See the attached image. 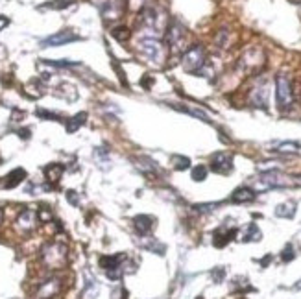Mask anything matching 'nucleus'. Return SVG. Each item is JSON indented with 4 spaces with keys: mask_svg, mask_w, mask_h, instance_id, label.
Returning <instances> with one entry per match:
<instances>
[{
    "mask_svg": "<svg viewBox=\"0 0 301 299\" xmlns=\"http://www.w3.org/2000/svg\"><path fill=\"white\" fill-rule=\"evenodd\" d=\"M262 233L259 231V227H257L255 224H249L248 229H246V233H244V240L249 242V240H261Z\"/></svg>",
    "mask_w": 301,
    "mask_h": 299,
    "instance_id": "nucleus-21",
    "label": "nucleus"
},
{
    "mask_svg": "<svg viewBox=\"0 0 301 299\" xmlns=\"http://www.w3.org/2000/svg\"><path fill=\"white\" fill-rule=\"evenodd\" d=\"M37 218H39V213H37V211L24 209L19 215V218H17V229H19L20 233H30V231H33L35 225H37Z\"/></svg>",
    "mask_w": 301,
    "mask_h": 299,
    "instance_id": "nucleus-8",
    "label": "nucleus"
},
{
    "mask_svg": "<svg viewBox=\"0 0 301 299\" xmlns=\"http://www.w3.org/2000/svg\"><path fill=\"white\" fill-rule=\"evenodd\" d=\"M166 43L170 46L172 54H185L189 43V30L179 20H172L166 28Z\"/></svg>",
    "mask_w": 301,
    "mask_h": 299,
    "instance_id": "nucleus-1",
    "label": "nucleus"
},
{
    "mask_svg": "<svg viewBox=\"0 0 301 299\" xmlns=\"http://www.w3.org/2000/svg\"><path fill=\"white\" fill-rule=\"evenodd\" d=\"M249 102L255 107H268V83L262 81L261 85H257L255 89L249 94Z\"/></svg>",
    "mask_w": 301,
    "mask_h": 299,
    "instance_id": "nucleus-11",
    "label": "nucleus"
},
{
    "mask_svg": "<svg viewBox=\"0 0 301 299\" xmlns=\"http://www.w3.org/2000/svg\"><path fill=\"white\" fill-rule=\"evenodd\" d=\"M111 35L115 37V39H118V41H128L130 39V30L126 26H117V28H113V32H111Z\"/></svg>",
    "mask_w": 301,
    "mask_h": 299,
    "instance_id": "nucleus-22",
    "label": "nucleus"
},
{
    "mask_svg": "<svg viewBox=\"0 0 301 299\" xmlns=\"http://www.w3.org/2000/svg\"><path fill=\"white\" fill-rule=\"evenodd\" d=\"M63 166L58 163H52V164H48L45 168V176L48 181H52V183H58L59 181V177H61V174H63Z\"/></svg>",
    "mask_w": 301,
    "mask_h": 299,
    "instance_id": "nucleus-14",
    "label": "nucleus"
},
{
    "mask_svg": "<svg viewBox=\"0 0 301 299\" xmlns=\"http://www.w3.org/2000/svg\"><path fill=\"white\" fill-rule=\"evenodd\" d=\"M24 177H26V172H24L22 168L13 170V172L6 177V187H7V189H13V187H17V185H19Z\"/></svg>",
    "mask_w": 301,
    "mask_h": 299,
    "instance_id": "nucleus-16",
    "label": "nucleus"
},
{
    "mask_svg": "<svg viewBox=\"0 0 301 299\" xmlns=\"http://www.w3.org/2000/svg\"><path fill=\"white\" fill-rule=\"evenodd\" d=\"M298 150H300V144L298 143H281L275 146L277 153H298Z\"/></svg>",
    "mask_w": 301,
    "mask_h": 299,
    "instance_id": "nucleus-20",
    "label": "nucleus"
},
{
    "mask_svg": "<svg viewBox=\"0 0 301 299\" xmlns=\"http://www.w3.org/2000/svg\"><path fill=\"white\" fill-rule=\"evenodd\" d=\"M7 24H9V19H7V17H4V15H0V32H2Z\"/></svg>",
    "mask_w": 301,
    "mask_h": 299,
    "instance_id": "nucleus-28",
    "label": "nucleus"
},
{
    "mask_svg": "<svg viewBox=\"0 0 301 299\" xmlns=\"http://www.w3.org/2000/svg\"><path fill=\"white\" fill-rule=\"evenodd\" d=\"M43 260L50 270H59L67 262V247L59 242H54L43 249Z\"/></svg>",
    "mask_w": 301,
    "mask_h": 299,
    "instance_id": "nucleus-6",
    "label": "nucleus"
},
{
    "mask_svg": "<svg viewBox=\"0 0 301 299\" xmlns=\"http://www.w3.org/2000/svg\"><path fill=\"white\" fill-rule=\"evenodd\" d=\"M139 48H141V52H143V56L150 63H153V65H163L164 59H166V50H164L163 43L159 39H143L141 43H139Z\"/></svg>",
    "mask_w": 301,
    "mask_h": 299,
    "instance_id": "nucleus-5",
    "label": "nucleus"
},
{
    "mask_svg": "<svg viewBox=\"0 0 301 299\" xmlns=\"http://www.w3.org/2000/svg\"><path fill=\"white\" fill-rule=\"evenodd\" d=\"M205 177H207V168H205V166L200 164V166H194V168H192V179H194V181H203Z\"/></svg>",
    "mask_w": 301,
    "mask_h": 299,
    "instance_id": "nucleus-23",
    "label": "nucleus"
},
{
    "mask_svg": "<svg viewBox=\"0 0 301 299\" xmlns=\"http://www.w3.org/2000/svg\"><path fill=\"white\" fill-rule=\"evenodd\" d=\"M153 227L150 216H137L135 218V229H137L139 234H148Z\"/></svg>",
    "mask_w": 301,
    "mask_h": 299,
    "instance_id": "nucleus-15",
    "label": "nucleus"
},
{
    "mask_svg": "<svg viewBox=\"0 0 301 299\" xmlns=\"http://www.w3.org/2000/svg\"><path fill=\"white\" fill-rule=\"evenodd\" d=\"M275 98H277V105L281 111H287L294 104V91H292V83L287 74H279L275 79Z\"/></svg>",
    "mask_w": 301,
    "mask_h": 299,
    "instance_id": "nucleus-4",
    "label": "nucleus"
},
{
    "mask_svg": "<svg viewBox=\"0 0 301 299\" xmlns=\"http://www.w3.org/2000/svg\"><path fill=\"white\" fill-rule=\"evenodd\" d=\"M78 39H79L78 35L72 32H58V33H54V35H50V37H46L41 45L45 46V48H48V46L67 45V43H72V41H78Z\"/></svg>",
    "mask_w": 301,
    "mask_h": 299,
    "instance_id": "nucleus-10",
    "label": "nucleus"
},
{
    "mask_svg": "<svg viewBox=\"0 0 301 299\" xmlns=\"http://www.w3.org/2000/svg\"><path fill=\"white\" fill-rule=\"evenodd\" d=\"M290 185H296V181L292 177L281 174L279 170H270L257 177V190L281 189V187H290Z\"/></svg>",
    "mask_w": 301,
    "mask_h": 299,
    "instance_id": "nucleus-3",
    "label": "nucleus"
},
{
    "mask_svg": "<svg viewBox=\"0 0 301 299\" xmlns=\"http://www.w3.org/2000/svg\"><path fill=\"white\" fill-rule=\"evenodd\" d=\"M294 181H296V185H301V177H296Z\"/></svg>",
    "mask_w": 301,
    "mask_h": 299,
    "instance_id": "nucleus-29",
    "label": "nucleus"
},
{
    "mask_svg": "<svg viewBox=\"0 0 301 299\" xmlns=\"http://www.w3.org/2000/svg\"><path fill=\"white\" fill-rule=\"evenodd\" d=\"M296 215V203H283L275 209V216H281V218H292Z\"/></svg>",
    "mask_w": 301,
    "mask_h": 299,
    "instance_id": "nucleus-19",
    "label": "nucleus"
},
{
    "mask_svg": "<svg viewBox=\"0 0 301 299\" xmlns=\"http://www.w3.org/2000/svg\"><path fill=\"white\" fill-rule=\"evenodd\" d=\"M255 190L249 189V187H240V189H236L231 196V202L235 203H249L255 200Z\"/></svg>",
    "mask_w": 301,
    "mask_h": 299,
    "instance_id": "nucleus-13",
    "label": "nucleus"
},
{
    "mask_svg": "<svg viewBox=\"0 0 301 299\" xmlns=\"http://www.w3.org/2000/svg\"><path fill=\"white\" fill-rule=\"evenodd\" d=\"M37 117H43V118H54V120H58V115H54V113H46V111H37Z\"/></svg>",
    "mask_w": 301,
    "mask_h": 299,
    "instance_id": "nucleus-27",
    "label": "nucleus"
},
{
    "mask_svg": "<svg viewBox=\"0 0 301 299\" xmlns=\"http://www.w3.org/2000/svg\"><path fill=\"white\" fill-rule=\"evenodd\" d=\"M48 65L52 67H76L78 63H74V61H67V59H59V61H46Z\"/></svg>",
    "mask_w": 301,
    "mask_h": 299,
    "instance_id": "nucleus-26",
    "label": "nucleus"
},
{
    "mask_svg": "<svg viewBox=\"0 0 301 299\" xmlns=\"http://www.w3.org/2000/svg\"><path fill=\"white\" fill-rule=\"evenodd\" d=\"M2 218H4V213H2V211H0V224H2Z\"/></svg>",
    "mask_w": 301,
    "mask_h": 299,
    "instance_id": "nucleus-30",
    "label": "nucleus"
},
{
    "mask_svg": "<svg viewBox=\"0 0 301 299\" xmlns=\"http://www.w3.org/2000/svg\"><path fill=\"white\" fill-rule=\"evenodd\" d=\"M172 163H176L174 166H176L177 170H185V168H189V157H179V155H174L172 157Z\"/></svg>",
    "mask_w": 301,
    "mask_h": 299,
    "instance_id": "nucleus-24",
    "label": "nucleus"
},
{
    "mask_svg": "<svg viewBox=\"0 0 301 299\" xmlns=\"http://www.w3.org/2000/svg\"><path fill=\"white\" fill-rule=\"evenodd\" d=\"M72 0H54L52 4H46L45 7H52V9H61V7H67L71 6Z\"/></svg>",
    "mask_w": 301,
    "mask_h": 299,
    "instance_id": "nucleus-25",
    "label": "nucleus"
},
{
    "mask_svg": "<svg viewBox=\"0 0 301 299\" xmlns=\"http://www.w3.org/2000/svg\"><path fill=\"white\" fill-rule=\"evenodd\" d=\"M59 288H61V285H59V279L52 277V279L45 281V283L39 286L37 298H39V299H50V298H54V296L59 292Z\"/></svg>",
    "mask_w": 301,
    "mask_h": 299,
    "instance_id": "nucleus-12",
    "label": "nucleus"
},
{
    "mask_svg": "<svg viewBox=\"0 0 301 299\" xmlns=\"http://www.w3.org/2000/svg\"><path fill=\"white\" fill-rule=\"evenodd\" d=\"M100 11L104 15V19H120V15L124 13L126 2L124 0H102L98 4Z\"/></svg>",
    "mask_w": 301,
    "mask_h": 299,
    "instance_id": "nucleus-7",
    "label": "nucleus"
},
{
    "mask_svg": "<svg viewBox=\"0 0 301 299\" xmlns=\"http://www.w3.org/2000/svg\"><path fill=\"white\" fill-rule=\"evenodd\" d=\"M183 71L190 72V74H202L205 65H207V59H205V50L202 45L190 46L189 50L183 54Z\"/></svg>",
    "mask_w": 301,
    "mask_h": 299,
    "instance_id": "nucleus-2",
    "label": "nucleus"
},
{
    "mask_svg": "<svg viewBox=\"0 0 301 299\" xmlns=\"http://www.w3.org/2000/svg\"><path fill=\"white\" fill-rule=\"evenodd\" d=\"M235 229H229V231H224V229H220V231H216L215 233V244L218 247H222V246H226L227 242L235 236Z\"/></svg>",
    "mask_w": 301,
    "mask_h": 299,
    "instance_id": "nucleus-17",
    "label": "nucleus"
},
{
    "mask_svg": "<svg viewBox=\"0 0 301 299\" xmlns=\"http://www.w3.org/2000/svg\"><path fill=\"white\" fill-rule=\"evenodd\" d=\"M211 168L218 172V174H229L233 170V157L226 151H218L211 159Z\"/></svg>",
    "mask_w": 301,
    "mask_h": 299,
    "instance_id": "nucleus-9",
    "label": "nucleus"
},
{
    "mask_svg": "<svg viewBox=\"0 0 301 299\" xmlns=\"http://www.w3.org/2000/svg\"><path fill=\"white\" fill-rule=\"evenodd\" d=\"M85 118H87V113H78V115H74V117L67 122V131H69V133H74L79 126L85 124Z\"/></svg>",
    "mask_w": 301,
    "mask_h": 299,
    "instance_id": "nucleus-18",
    "label": "nucleus"
}]
</instances>
